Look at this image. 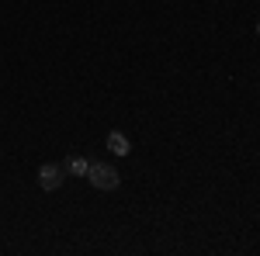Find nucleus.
Wrapping results in <instances>:
<instances>
[{
	"mask_svg": "<svg viewBox=\"0 0 260 256\" xmlns=\"http://www.w3.org/2000/svg\"><path fill=\"white\" fill-rule=\"evenodd\" d=\"M87 180L98 187V191H118L121 184V173L111 166V163H104V159H90V170H87Z\"/></svg>",
	"mask_w": 260,
	"mask_h": 256,
	"instance_id": "nucleus-1",
	"label": "nucleus"
},
{
	"mask_svg": "<svg viewBox=\"0 0 260 256\" xmlns=\"http://www.w3.org/2000/svg\"><path fill=\"white\" fill-rule=\"evenodd\" d=\"M62 184H66V166L62 163H45V166H39V187L42 191H59Z\"/></svg>",
	"mask_w": 260,
	"mask_h": 256,
	"instance_id": "nucleus-2",
	"label": "nucleus"
},
{
	"mask_svg": "<svg viewBox=\"0 0 260 256\" xmlns=\"http://www.w3.org/2000/svg\"><path fill=\"white\" fill-rule=\"evenodd\" d=\"M108 149L115 153V156H128L132 153V142L125 132H108Z\"/></svg>",
	"mask_w": 260,
	"mask_h": 256,
	"instance_id": "nucleus-3",
	"label": "nucleus"
},
{
	"mask_svg": "<svg viewBox=\"0 0 260 256\" xmlns=\"http://www.w3.org/2000/svg\"><path fill=\"white\" fill-rule=\"evenodd\" d=\"M62 166H66V173H73V177H87V170H90V159H87V156H70L66 163H62Z\"/></svg>",
	"mask_w": 260,
	"mask_h": 256,
	"instance_id": "nucleus-4",
	"label": "nucleus"
}]
</instances>
